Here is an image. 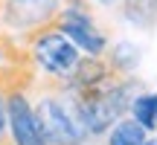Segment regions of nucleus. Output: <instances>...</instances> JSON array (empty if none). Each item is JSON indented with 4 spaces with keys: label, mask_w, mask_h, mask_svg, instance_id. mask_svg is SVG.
<instances>
[{
    "label": "nucleus",
    "mask_w": 157,
    "mask_h": 145,
    "mask_svg": "<svg viewBox=\"0 0 157 145\" xmlns=\"http://www.w3.org/2000/svg\"><path fill=\"white\" fill-rule=\"evenodd\" d=\"M35 116L47 145H84L90 139L78 119L73 93L56 78H47V90L35 102Z\"/></svg>",
    "instance_id": "1"
},
{
    "label": "nucleus",
    "mask_w": 157,
    "mask_h": 145,
    "mask_svg": "<svg viewBox=\"0 0 157 145\" xmlns=\"http://www.w3.org/2000/svg\"><path fill=\"white\" fill-rule=\"evenodd\" d=\"M21 44H26L29 55H32L35 67L41 72H47V78H56V81H67V76L73 72V67L78 64V58L84 55L82 50L52 23L41 29H32L26 35H17Z\"/></svg>",
    "instance_id": "2"
},
{
    "label": "nucleus",
    "mask_w": 157,
    "mask_h": 145,
    "mask_svg": "<svg viewBox=\"0 0 157 145\" xmlns=\"http://www.w3.org/2000/svg\"><path fill=\"white\" fill-rule=\"evenodd\" d=\"M52 26L61 29L70 41L87 55H105L108 52V38L93 20V9L87 0H64L61 12L56 15Z\"/></svg>",
    "instance_id": "3"
},
{
    "label": "nucleus",
    "mask_w": 157,
    "mask_h": 145,
    "mask_svg": "<svg viewBox=\"0 0 157 145\" xmlns=\"http://www.w3.org/2000/svg\"><path fill=\"white\" fill-rule=\"evenodd\" d=\"M64 0H3L0 9V26L12 35H26L56 20Z\"/></svg>",
    "instance_id": "4"
},
{
    "label": "nucleus",
    "mask_w": 157,
    "mask_h": 145,
    "mask_svg": "<svg viewBox=\"0 0 157 145\" xmlns=\"http://www.w3.org/2000/svg\"><path fill=\"white\" fill-rule=\"evenodd\" d=\"M32 90H6V116H9V131L15 145H47L41 134V122L35 116V102L29 99Z\"/></svg>",
    "instance_id": "5"
},
{
    "label": "nucleus",
    "mask_w": 157,
    "mask_h": 145,
    "mask_svg": "<svg viewBox=\"0 0 157 145\" xmlns=\"http://www.w3.org/2000/svg\"><path fill=\"white\" fill-rule=\"evenodd\" d=\"M122 76V72L113 70V64L108 61V55H87L84 52L78 58V64L73 67V72L67 76V81H61L67 90H90V87H99V84L111 81V78Z\"/></svg>",
    "instance_id": "6"
},
{
    "label": "nucleus",
    "mask_w": 157,
    "mask_h": 145,
    "mask_svg": "<svg viewBox=\"0 0 157 145\" xmlns=\"http://www.w3.org/2000/svg\"><path fill=\"white\" fill-rule=\"evenodd\" d=\"M148 139V131L137 122L134 116H122L113 122V128L108 131V145H143Z\"/></svg>",
    "instance_id": "7"
},
{
    "label": "nucleus",
    "mask_w": 157,
    "mask_h": 145,
    "mask_svg": "<svg viewBox=\"0 0 157 145\" xmlns=\"http://www.w3.org/2000/svg\"><path fill=\"white\" fill-rule=\"evenodd\" d=\"M0 64H35L26 44H21V38L3 26H0Z\"/></svg>",
    "instance_id": "8"
},
{
    "label": "nucleus",
    "mask_w": 157,
    "mask_h": 145,
    "mask_svg": "<svg viewBox=\"0 0 157 145\" xmlns=\"http://www.w3.org/2000/svg\"><path fill=\"white\" fill-rule=\"evenodd\" d=\"M131 116L143 125V128L151 134L157 131V93H137L134 102H131Z\"/></svg>",
    "instance_id": "9"
},
{
    "label": "nucleus",
    "mask_w": 157,
    "mask_h": 145,
    "mask_svg": "<svg viewBox=\"0 0 157 145\" xmlns=\"http://www.w3.org/2000/svg\"><path fill=\"white\" fill-rule=\"evenodd\" d=\"M108 55V61L113 64V70L117 72H122V76H131L137 67V61H140V52H137V46L134 44H117V46H111V50L105 52Z\"/></svg>",
    "instance_id": "10"
},
{
    "label": "nucleus",
    "mask_w": 157,
    "mask_h": 145,
    "mask_svg": "<svg viewBox=\"0 0 157 145\" xmlns=\"http://www.w3.org/2000/svg\"><path fill=\"white\" fill-rule=\"evenodd\" d=\"M0 145H15L9 131V116H6V96L0 93Z\"/></svg>",
    "instance_id": "11"
},
{
    "label": "nucleus",
    "mask_w": 157,
    "mask_h": 145,
    "mask_svg": "<svg viewBox=\"0 0 157 145\" xmlns=\"http://www.w3.org/2000/svg\"><path fill=\"white\" fill-rule=\"evenodd\" d=\"M143 145H157V139H146V142H143Z\"/></svg>",
    "instance_id": "12"
},
{
    "label": "nucleus",
    "mask_w": 157,
    "mask_h": 145,
    "mask_svg": "<svg viewBox=\"0 0 157 145\" xmlns=\"http://www.w3.org/2000/svg\"><path fill=\"white\" fill-rule=\"evenodd\" d=\"M148 3H157V0H148Z\"/></svg>",
    "instance_id": "13"
}]
</instances>
